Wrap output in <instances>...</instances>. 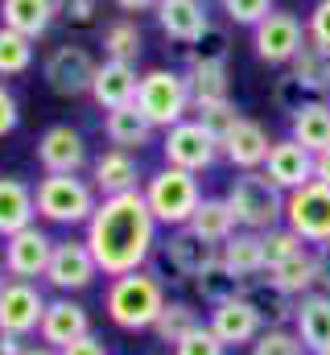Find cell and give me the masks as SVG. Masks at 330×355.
Instances as JSON below:
<instances>
[{
	"label": "cell",
	"mask_w": 330,
	"mask_h": 355,
	"mask_svg": "<svg viewBox=\"0 0 330 355\" xmlns=\"http://www.w3.org/2000/svg\"><path fill=\"white\" fill-rule=\"evenodd\" d=\"M314 252H318V289H327L330 293V240L327 244H318Z\"/></svg>",
	"instance_id": "49"
},
{
	"label": "cell",
	"mask_w": 330,
	"mask_h": 355,
	"mask_svg": "<svg viewBox=\"0 0 330 355\" xmlns=\"http://www.w3.org/2000/svg\"><path fill=\"white\" fill-rule=\"evenodd\" d=\"M95 277H99V265H95L87 240H54L50 268H46L50 289H58V293H82Z\"/></svg>",
	"instance_id": "15"
},
{
	"label": "cell",
	"mask_w": 330,
	"mask_h": 355,
	"mask_svg": "<svg viewBox=\"0 0 330 355\" xmlns=\"http://www.w3.org/2000/svg\"><path fill=\"white\" fill-rule=\"evenodd\" d=\"M186 227H190L202 244H215V248H219V244H227V240L240 232V219H236V211H232V202H227V194H223V198H202Z\"/></svg>",
	"instance_id": "29"
},
{
	"label": "cell",
	"mask_w": 330,
	"mask_h": 355,
	"mask_svg": "<svg viewBox=\"0 0 330 355\" xmlns=\"http://www.w3.org/2000/svg\"><path fill=\"white\" fill-rule=\"evenodd\" d=\"M264 174L272 178L285 194H289V190H302L306 182H314V153H310L302 141L281 137V141H272V149H268Z\"/></svg>",
	"instance_id": "20"
},
{
	"label": "cell",
	"mask_w": 330,
	"mask_h": 355,
	"mask_svg": "<svg viewBox=\"0 0 330 355\" xmlns=\"http://www.w3.org/2000/svg\"><path fill=\"white\" fill-rule=\"evenodd\" d=\"M95 71H99L95 54H91L87 46H79V42H62V46H54V50L46 54V62H42V79H46V87L54 91V95H62V99L91 95Z\"/></svg>",
	"instance_id": "7"
},
{
	"label": "cell",
	"mask_w": 330,
	"mask_h": 355,
	"mask_svg": "<svg viewBox=\"0 0 330 355\" xmlns=\"http://www.w3.org/2000/svg\"><path fill=\"white\" fill-rule=\"evenodd\" d=\"M21 352H25L21 335H0V355H21Z\"/></svg>",
	"instance_id": "52"
},
{
	"label": "cell",
	"mask_w": 330,
	"mask_h": 355,
	"mask_svg": "<svg viewBox=\"0 0 330 355\" xmlns=\"http://www.w3.org/2000/svg\"><path fill=\"white\" fill-rule=\"evenodd\" d=\"M37 219L54 227H87V219L99 207V190L82 174H46L37 186Z\"/></svg>",
	"instance_id": "3"
},
{
	"label": "cell",
	"mask_w": 330,
	"mask_h": 355,
	"mask_svg": "<svg viewBox=\"0 0 330 355\" xmlns=\"http://www.w3.org/2000/svg\"><path fill=\"white\" fill-rule=\"evenodd\" d=\"M145 50V33L137 25V17H116L107 29H103V58H116V62H137Z\"/></svg>",
	"instance_id": "36"
},
{
	"label": "cell",
	"mask_w": 330,
	"mask_h": 355,
	"mask_svg": "<svg viewBox=\"0 0 330 355\" xmlns=\"http://www.w3.org/2000/svg\"><path fill=\"white\" fill-rule=\"evenodd\" d=\"M293 331L302 335V343H306V352L310 355L330 352V293L327 289H314V293L297 297Z\"/></svg>",
	"instance_id": "25"
},
{
	"label": "cell",
	"mask_w": 330,
	"mask_h": 355,
	"mask_svg": "<svg viewBox=\"0 0 330 355\" xmlns=\"http://www.w3.org/2000/svg\"><path fill=\"white\" fill-rule=\"evenodd\" d=\"M252 355H310L302 335L289 331V327H264L252 343Z\"/></svg>",
	"instance_id": "39"
},
{
	"label": "cell",
	"mask_w": 330,
	"mask_h": 355,
	"mask_svg": "<svg viewBox=\"0 0 330 355\" xmlns=\"http://www.w3.org/2000/svg\"><path fill=\"white\" fill-rule=\"evenodd\" d=\"M186 83L194 91V99H232V71H227V62L186 58Z\"/></svg>",
	"instance_id": "35"
},
{
	"label": "cell",
	"mask_w": 330,
	"mask_h": 355,
	"mask_svg": "<svg viewBox=\"0 0 330 355\" xmlns=\"http://www.w3.org/2000/svg\"><path fill=\"white\" fill-rule=\"evenodd\" d=\"M219 261L227 265V272L244 285L252 277H264L268 272V261H264V240H260V232H248L240 227L227 244H219Z\"/></svg>",
	"instance_id": "27"
},
{
	"label": "cell",
	"mask_w": 330,
	"mask_h": 355,
	"mask_svg": "<svg viewBox=\"0 0 330 355\" xmlns=\"http://www.w3.org/2000/svg\"><path fill=\"white\" fill-rule=\"evenodd\" d=\"M207 327L227 343V352L232 347H252L256 343V335L264 331V318L252 310V302H248L244 293H232L227 302H219V306H211L207 310Z\"/></svg>",
	"instance_id": "16"
},
{
	"label": "cell",
	"mask_w": 330,
	"mask_h": 355,
	"mask_svg": "<svg viewBox=\"0 0 330 355\" xmlns=\"http://www.w3.org/2000/svg\"><path fill=\"white\" fill-rule=\"evenodd\" d=\"M124 17H141V12H153L157 8V0H112Z\"/></svg>",
	"instance_id": "50"
},
{
	"label": "cell",
	"mask_w": 330,
	"mask_h": 355,
	"mask_svg": "<svg viewBox=\"0 0 330 355\" xmlns=\"http://www.w3.org/2000/svg\"><path fill=\"white\" fill-rule=\"evenodd\" d=\"M137 91H141L137 62H116V58H103V62H99L95 83H91V99H95L103 112L124 107V103H137Z\"/></svg>",
	"instance_id": "21"
},
{
	"label": "cell",
	"mask_w": 330,
	"mask_h": 355,
	"mask_svg": "<svg viewBox=\"0 0 330 355\" xmlns=\"http://www.w3.org/2000/svg\"><path fill=\"white\" fill-rule=\"evenodd\" d=\"M215 141H219V149H223V141L236 132V124L244 120V112L232 103V99H194V112H190Z\"/></svg>",
	"instance_id": "37"
},
{
	"label": "cell",
	"mask_w": 330,
	"mask_h": 355,
	"mask_svg": "<svg viewBox=\"0 0 330 355\" xmlns=\"http://www.w3.org/2000/svg\"><path fill=\"white\" fill-rule=\"evenodd\" d=\"M306 33H310V42L330 46V0H318V4L310 8V17H306Z\"/></svg>",
	"instance_id": "46"
},
{
	"label": "cell",
	"mask_w": 330,
	"mask_h": 355,
	"mask_svg": "<svg viewBox=\"0 0 330 355\" xmlns=\"http://www.w3.org/2000/svg\"><path fill=\"white\" fill-rule=\"evenodd\" d=\"M137 103L141 112L153 120V128H173L182 120H190L194 112V91L186 83V71H165V67H153L141 75V91H137Z\"/></svg>",
	"instance_id": "6"
},
{
	"label": "cell",
	"mask_w": 330,
	"mask_h": 355,
	"mask_svg": "<svg viewBox=\"0 0 330 355\" xmlns=\"http://www.w3.org/2000/svg\"><path fill=\"white\" fill-rule=\"evenodd\" d=\"M153 257H162L157 277H169V281L182 285V281H190L202 265H211V261L219 257V248H215V244H202L190 227H169V236L157 244Z\"/></svg>",
	"instance_id": "14"
},
{
	"label": "cell",
	"mask_w": 330,
	"mask_h": 355,
	"mask_svg": "<svg viewBox=\"0 0 330 355\" xmlns=\"http://www.w3.org/2000/svg\"><path fill=\"white\" fill-rule=\"evenodd\" d=\"M33 67V37L0 25V79H17Z\"/></svg>",
	"instance_id": "38"
},
{
	"label": "cell",
	"mask_w": 330,
	"mask_h": 355,
	"mask_svg": "<svg viewBox=\"0 0 330 355\" xmlns=\"http://www.w3.org/2000/svg\"><path fill=\"white\" fill-rule=\"evenodd\" d=\"M33 157L46 174H82L91 166V149H87V137L71 124H50L37 145H33Z\"/></svg>",
	"instance_id": "13"
},
{
	"label": "cell",
	"mask_w": 330,
	"mask_h": 355,
	"mask_svg": "<svg viewBox=\"0 0 330 355\" xmlns=\"http://www.w3.org/2000/svg\"><path fill=\"white\" fill-rule=\"evenodd\" d=\"M58 21V0H0V25L25 33V37H46L50 25Z\"/></svg>",
	"instance_id": "28"
},
{
	"label": "cell",
	"mask_w": 330,
	"mask_h": 355,
	"mask_svg": "<svg viewBox=\"0 0 330 355\" xmlns=\"http://www.w3.org/2000/svg\"><path fill=\"white\" fill-rule=\"evenodd\" d=\"M268 149H272L268 128H264L260 120H248V116L236 124V132L223 141V157L232 162V170H236V174H240V170H264Z\"/></svg>",
	"instance_id": "24"
},
{
	"label": "cell",
	"mask_w": 330,
	"mask_h": 355,
	"mask_svg": "<svg viewBox=\"0 0 330 355\" xmlns=\"http://www.w3.org/2000/svg\"><path fill=\"white\" fill-rule=\"evenodd\" d=\"M91 186L99 190V198H112V194H128V190H141L145 174H141V157L128 153V149H103L99 157H91Z\"/></svg>",
	"instance_id": "17"
},
{
	"label": "cell",
	"mask_w": 330,
	"mask_h": 355,
	"mask_svg": "<svg viewBox=\"0 0 330 355\" xmlns=\"http://www.w3.org/2000/svg\"><path fill=\"white\" fill-rule=\"evenodd\" d=\"M306 25L297 12H285V8H272L256 29H252V50L260 62L268 67H289L297 58V50L306 46Z\"/></svg>",
	"instance_id": "9"
},
{
	"label": "cell",
	"mask_w": 330,
	"mask_h": 355,
	"mask_svg": "<svg viewBox=\"0 0 330 355\" xmlns=\"http://www.w3.org/2000/svg\"><path fill=\"white\" fill-rule=\"evenodd\" d=\"M314 178H318V182H327V186H330V149H322V153H314Z\"/></svg>",
	"instance_id": "51"
},
{
	"label": "cell",
	"mask_w": 330,
	"mask_h": 355,
	"mask_svg": "<svg viewBox=\"0 0 330 355\" xmlns=\"http://www.w3.org/2000/svg\"><path fill=\"white\" fill-rule=\"evenodd\" d=\"M50 297L37 289V281H4L0 289V335H37L42 327V314H46Z\"/></svg>",
	"instance_id": "11"
},
{
	"label": "cell",
	"mask_w": 330,
	"mask_h": 355,
	"mask_svg": "<svg viewBox=\"0 0 330 355\" xmlns=\"http://www.w3.org/2000/svg\"><path fill=\"white\" fill-rule=\"evenodd\" d=\"M202 327V314H198V302H190V297H169L165 302V310L157 314V322H153V335H157V343H162L165 352H173L190 331H198Z\"/></svg>",
	"instance_id": "31"
},
{
	"label": "cell",
	"mask_w": 330,
	"mask_h": 355,
	"mask_svg": "<svg viewBox=\"0 0 330 355\" xmlns=\"http://www.w3.org/2000/svg\"><path fill=\"white\" fill-rule=\"evenodd\" d=\"M182 289H186V297H190V302H198V306H207V310H211V306L227 302L232 293H240V281H236V277L227 272V265L215 257L211 265L198 268L190 281H182Z\"/></svg>",
	"instance_id": "30"
},
{
	"label": "cell",
	"mask_w": 330,
	"mask_h": 355,
	"mask_svg": "<svg viewBox=\"0 0 330 355\" xmlns=\"http://www.w3.org/2000/svg\"><path fill=\"white\" fill-rule=\"evenodd\" d=\"M268 277L289 293V297H306L318 289V252L314 248H302L293 252L289 261H281L277 268H268Z\"/></svg>",
	"instance_id": "33"
},
{
	"label": "cell",
	"mask_w": 330,
	"mask_h": 355,
	"mask_svg": "<svg viewBox=\"0 0 330 355\" xmlns=\"http://www.w3.org/2000/svg\"><path fill=\"white\" fill-rule=\"evenodd\" d=\"M322 355H330V352H322Z\"/></svg>",
	"instance_id": "55"
},
{
	"label": "cell",
	"mask_w": 330,
	"mask_h": 355,
	"mask_svg": "<svg viewBox=\"0 0 330 355\" xmlns=\"http://www.w3.org/2000/svg\"><path fill=\"white\" fill-rule=\"evenodd\" d=\"M58 17L75 29H87L99 17V0H58Z\"/></svg>",
	"instance_id": "45"
},
{
	"label": "cell",
	"mask_w": 330,
	"mask_h": 355,
	"mask_svg": "<svg viewBox=\"0 0 330 355\" xmlns=\"http://www.w3.org/2000/svg\"><path fill=\"white\" fill-rule=\"evenodd\" d=\"M162 157H165V166H177V170H190V174H207V170L223 157V149H219V141L190 116V120L173 124V128H165Z\"/></svg>",
	"instance_id": "8"
},
{
	"label": "cell",
	"mask_w": 330,
	"mask_h": 355,
	"mask_svg": "<svg viewBox=\"0 0 330 355\" xmlns=\"http://www.w3.org/2000/svg\"><path fill=\"white\" fill-rule=\"evenodd\" d=\"M240 293L252 302V310L264 318V327H289V322H293V314H297V297H289V293L268 277V272L244 281V285H240Z\"/></svg>",
	"instance_id": "26"
},
{
	"label": "cell",
	"mask_w": 330,
	"mask_h": 355,
	"mask_svg": "<svg viewBox=\"0 0 330 355\" xmlns=\"http://www.w3.org/2000/svg\"><path fill=\"white\" fill-rule=\"evenodd\" d=\"M4 281H8V272H4V268H0V289H4Z\"/></svg>",
	"instance_id": "54"
},
{
	"label": "cell",
	"mask_w": 330,
	"mask_h": 355,
	"mask_svg": "<svg viewBox=\"0 0 330 355\" xmlns=\"http://www.w3.org/2000/svg\"><path fill=\"white\" fill-rule=\"evenodd\" d=\"M232 54V37H227V25L211 21V29L190 46V58H207V62H227Z\"/></svg>",
	"instance_id": "42"
},
{
	"label": "cell",
	"mask_w": 330,
	"mask_h": 355,
	"mask_svg": "<svg viewBox=\"0 0 330 355\" xmlns=\"http://www.w3.org/2000/svg\"><path fill=\"white\" fill-rule=\"evenodd\" d=\"M50 252H54V236L37 223H29L25 232L8 236L4 240V252H0V268L12 277V281H37L46 277L50 268Z\"/></svg>",
	"instance_id": "12"
},
{
	"label": "cell",
	"mask_w": 330,
	"mask_h": 355,
	"mask_svg": "<svg viewBox=\"0 0 330 355\" xmlns=\"http://www.w3.org/2000/svg\"><path fill=\"white\" fill-rule=\"evenodd\" d=\"M272 103H277L281 112H289V116H293L302 103H310V91L302 87V79L289 71V75H281V79H277V87H272Z\"/></svg>",
	"instance_id": "44"
},
{
	"label": "cell",
	"mask_w": 330,
	"mask_h": 355,
	"mask_svg": "<svg viewBox=\"0 0 330 355\" xmlns=\"http://www.w3.org/2000/svg\"><path fill=\"white\" fill-rule=\"evenodd\" d=\"M37 223V194L25 178L0 174V240Z\"/></svg>",
	"instance_id": "22"
},
{
	"label": "cell",
	"mask_w": 330,
	"mask_h": 355,
	"mask_svg": "<svg viewBox=\"0 0 330 355\" xmlns=\"http://www.w3.org/2000/svg\"><path fill=\"white\" fill-rule=\"evenodd\" d=\"M289 71L302 79V87L310 95H330V46H318V42L306 37V46L289 62Z\"/></svg>",
	"instance_id": "34"
},
{
	"label": "cell",
	"mask_w": 330,
	"mask_h": 355,
	"mask_svg": "<svg viewBox=\"0 0 330 355\" xmlns=\"http://www.w3.org/2000/svg\"><path fill=\"white\" fill-rule=\"evenodd\" d=\"M285 227L297 232L306 244H327L330 240V186L327 182H306L302 190H289L285 198Z\"/></svg>",
	"instance_id": "10"
},
{
	"label": "cell",
	"mask_w": 330,
	"mask_h": 355,
	"mask_svg": "<svg viewBox=\"0 0 330 355\" xmlns=\"http://www.w3.org/2000/svg\"><path fill=\"white\" fill-rule=\"evenodd\" d=\"M82 335H91V314H87V306L75 302L71 293L54 297V302L46 306V314H42L37 339H42L46 347H58V352H62V347H71Z\"/></svg>",
	"instance_id": "18"
},
{
	"label": "cell",
	"mask_w": 330,
	"mask_h": 355,
	"mask_svg": "<svg viewBox=\"0 0 330 355\" xmlns=\"http://www.w3.org/2000/svg\"><path fill=\"white\" fill-rule=\"evenodd\" d=\"M289 137L302 141L310 153L330 149V103L327 99H310L289 116Z\"/></svg>",
	"instance_id": "32"
},
{
	"label": "cell",
	"mask_w": 330,
	"mask_h": 355,
	"mask_svg": "<svg viewBox=\"0 0 330 355\" xmlns=\"http://www.w3.org/2000/svg\"><path fill=\"white\" fill-rule=\"evenodd\" d=\"M219 8H223V17H227L232 25L256 29V25L277 8V0H219Z\"/></svg>",
	"instance_id": "41"
},
{
	"label": "cell",
	"mask_w": 330,
	"mask_h": 355,
	"mask_svg": "<svg viewBox=\"0 0 330 355\" xmlns=\"http://www.w3.org/2000/svg\"><path fill=\"white\" fill-rule=\"evenodd\" d=\"M285 190L264 174V170H240L227 186V202L248 232H268L285 223Z\"/></svg>",
	"instance_id": "4"
},
{
	"label": "cell",
	"mask_w": 330,
	"mask_h": 355,
	"mask_svg": "<svg viewBox=\"0 0 330 355\" xmlns=\"http://www.w3.org/2000/svg\"><path fill=\"white\" fill-rule=\"evenodd\" d=\"M21 355H58V347H46V343H25Z\"/></svg>",
	"instance_id": "53"
},
{
	"label": "cell",
	"mask_w": 330,
	"mask_h": 355,
	"mask_svg": "<svg viewBox=\"0 0 330 355\" xmlns=\"http://www.w3.org/2000/svg\"><path fill=\"white\" fill-rule=\"evenodd\" d=\"M153 17H157V29L169 42H177V46H194L211 29L207 0H157Z\"/></svg>",
	"instance_id": "19"
},
{
	"label": "cell",
	"mask_w": 330,
	"mask_h": 355,
	"mask_svg": "<svg viewBox=\"0 0 330 355\" xmlns=\"http://www.w3.org/2000/svg\"><path fill=\"white\" fill-rule=\"evenodd\" d=\"M169 355H227V343H223L207 322H202L198 331H190V335H186V339H182Z\"/></svg>",
	"instance_id": "43"
},
{
	"label": "cell",
	"mask_w": 330,
	"mask_h": 355,
	"mask_svg": "<svg viewBox=\"0 0 330 355\" xmlns=\"http://www.w3.org/2000/svg\"><path fill=\"white\" fill-rule=\"evenodd\" d=\"M145 198H149V211L157 215L162 227H186L190 215L198 211L202 202V190H198V174L190 170H177V166H162L157 174L145 178Z\"/></svg>",
	"instance_id": "5"
},
{
	"label": "cell",
	"mask_w": 330,
	"mask_h": 355,
	"mask_svg": "<svg viewBox=\"0 0 330 355\" xmlns=\"http://www.w3.org/2000/svg\"><path fill=\"white\" fill-rule=\"evenodd\" d=\"M165 302H169L165 281L153 268H137V272L112 277L107 281V293H103L107 318L120 331H153V322H157V314L165 310Z\"/></svg>",
	"instance_id": "2"
},
{
	"label": "cell",
	"mask_w": 330,
	"mask_h": 355,
	"mask_svg": "<svg viewBox=\"0 0 330 355\" xmlns=\"http://www.w3.org/2000/svg\"><path fill=\"white\" fill-rule=\"evenodd\" d=\"M157 215L149 211L145 190H128V194H112L99 198L95 215L87 219V248L95 257V265L103 277H124L137 268H149L157 252Z\"/></svg>",
	"instance_id": "1"
},
{
	"label": "cell",
	"mask_w": 330,
	"mask_h": 355,
	"mask_svg": "<svg viewBox=\"0 0 330 355\" xmlns=\"http://www.w3.org/2000/svg\"><path fill=\"white\" fill-rule=\"evenodd\" d=\"M17 124H21V103H17V95L0 83V141L8 137V132H17Z\"/></svg>",
	"instance_id": "47"
},
{
	"label": "cell",
	"mask_w": 330,
	"mask_h": 355,
	"mask_svg": "<svg viewBox=\"0 0 330 355\" xmlns=\"http://www.w3.org/2000/svg\"><path fill=\"white\" fill-rule=\"evenodd\" d=\"M260 240H264V261H268V268H277L281 261H289L293 252H302V248H306V240H302L297 232H289L285 223H281V227L260 232Z\"/></svg>",
	"instance_id": "40"
},
{
	"label": "cell",
	"mask_w": 330,
	"mask_h": 355,
	"mask_svg": "<svg viewBox=\"0 0 330 355\" xmlns=\"http://www.w3.org/2000/svg\"><path fill=\"white\" fill-rule=\"evenodd\" d=\"M58 355H107V343H103L99 335H82V339H75L71 347H62Z\"/></svg>",
	"instance_id": "48"
},
{
	"label": "cell",
	"mask_w": 330,
	"mask_h": 355,
	"mask_svg": "<svg viewBox=\"0 0 330 355\" xmlns=\"http://www.w3.org/2000/svg\"><path fill=\"white\" fill-rule=\"evenodd\" d=\"M153 120L141 112V103H124V107H112L103 112V137L116 145V149H128V153H141L145 145H153Z\"/></svg>",
	"instance_id": "23"
}]
</instances>
